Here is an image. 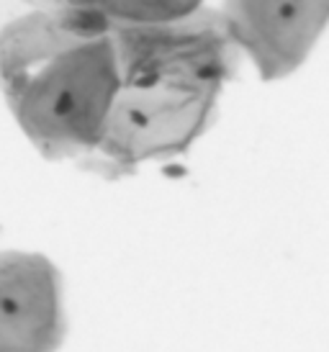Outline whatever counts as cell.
<instances>
[{
  "label": "cell",
  "mask_w": 329,
  "mask_h": 352,
  "mask_svg": "<svg viewBox=\"0 0 329 352\" xmlns=\"http://www.w3.org/2000/svg\"><path fill=\"white\" fill-rule=\"evenodd\" d=\"M59 280L44 257H0V352H49L59 344Z\"/></svg>",
  "instance_id": "obj_1"
},
{
  "label": "cell",
  "mask_w": 329,
  "mask_h": 352,
  "mask_svg": "<svg viewBox=\"0 0 329 352\" xmlns=\"http://www.w3.org/2000/svg\"><path fill=\"white\" fill-rule=\"evenodd\" d=\"M293 16H296V6H293V3H280V6H278V18L291 21Z\"/></svg>",
  "instance_id": "obj_2"
}]
</instances>
